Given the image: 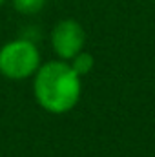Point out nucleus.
<instances>
[{
    "instance_id": "f257e3e1",
    "label": "nucleus",
    "mask_w": 155,
    "mask_h": 157,
    "mask_svg": "<svg viewBox=\"0 0 155 157\" xmlns=\"http://www.w3.org/2000/svg\"><path fill=\"white\" fill-rule=\"evenodd\" d=\"M35 97L51 113H66L75 108L80 97V78L66 62H47L35 77Z\"/></svg>"
},
{
    "instance_id": "39448f33",
    "label": "nucleus",
    "mask_w": 155,
    "mask_h": 157,
    "mask_svg": "<svg viewBox=\"0 0 155 157\" xmlns=\"http://www.w3.org/2000/svg\"><path fill=\"white\" fill-rule=\"evenodd\" d=\"M44 2L46 0H13V6L17 11L24 13V15H33L42 9Z\"/></svg>"
},
{
    "instance_id": "7ed1b4c3",
    "label": "nucleus",
    "mask_w": 155,
    "mask_h": 157,
    "mask_svg": "<svg viewBox=\"0 0 155 157\" xmlns=\"http://www.w3.org/2000/svg\"><path fill=\"white\" fill-rule=\"evenodd\" d=\"M84 42H86V33L82 26L75 20L59 22L51 33L53 49L62 59H73L78 51H82Z\"/></svg>"
},
{
    "instance_id": "f03ea898",
    "label": "nucleus",
    "mask_w": 155,
    "mask_h": 157,
    "mask_svg": "<svg viewBox=\"0 0 155 157\" xmlns=\"http://www.w3.org/2000/svg\"><path fill=\"white\" fill-rule=\"evenodd\" d=\"M40 55L29 40H13L0 49V73L7 78H26L39 70Z\"/></svg>"
},
{
    "instance_id": "20e7f679",
    "label": "nucleus",
    "mask_w": 155,
    "mask_h": 157,
    "mask_svg": "<svg viewBox=\"0 0 155 157\" xmlns=\"http://www.w3.org/2000/svg\"><path fill=\"white\" fill-rule=\"evenodd\" d=\"M71 68L75 70V73H77L78 77L89 73L91 68H93V57H91L89 53H82V51H78L77 55L73 57V64H71Z\"/></svg>"
},
{
    "instance_id": "423d86ee",
    "label": "nucleus",
    "mask_w": 155,
    "mask_h": 157,
    "mask_svg": "<svg viewBox=\"0 0 155 157\" xmlns=\"http://www.w3.org/2000/svg\"><path fill=\"white\" fill-rule=\"evenodd\" d=\"M2 2H4V0H0V6H2Z\"/></svg>"
}]
</instances>
